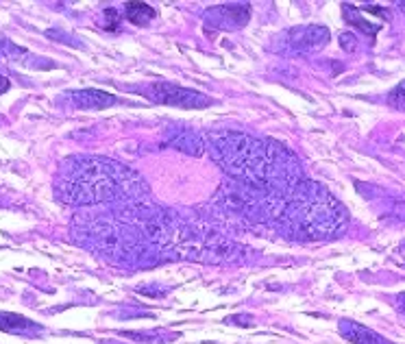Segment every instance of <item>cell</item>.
I'll use <instances>...</instances> for the list:
<instances>
[{"label":"cell","instance_id":"14","mask_svg":"<svg viewBox=\"0 0 405 344\" xmlns=\"http://www.w3.org/2000/svg\"><path fill=\"white\" fill-rule=\"evenodd\" d=\"M388 103H390L394 109L405 111V81H401V83L388 94Z\"/></svg>","mask_w":405,"mask_h":344},{"label":"cell","instance_id":"11","mask_svg":"<svg viewBox=\"0 0 405 344\" xmlns=\"http://www.w3.org/2000/svg\"><path fill=\"white\" fill-rule=\"evenodd\" d=\"M342 16H344L346 24H351V27H356V29H362V33H366V35H370V37H375L379 31H382V27H379V24L368 22V20L360 13V9H356L353 5H349V3L342 5Z\"/></svg>","mask_w":405,"mask_h":344},{"label":"cell","instance_id":"18","mask_svg":"<svg viewBox=\"0 0 405 344\" xmlns=\"http://www.w3.org/2000/svg\"><path fill=\"white\" fill-rule=\"evenodd\" d=\"M362 9H366V11H373V13H377V16H382V18H386V20H388V13H386V9L377 7V5H364Z\"/></svg>","mask_w":405,"mask_h":344},{"label":"cell","instance_id":"10","mask_svg":"<svg viewBox=\"0 0 405 344\" xmlns=\"http://www.w3.org/2000/svg\"><path fill=\"white\" fill-rule=\"evenodd\" d=\"M168 146L172 149L181 151V153H190V155H202L205 153V140L200 137V133L192 131V129H183V127H176L174 131L168 133L166 140Z\"/></svg>","mask_w":405,"mask_h":344},{"label":"cell","instance_id":"19","mask_svg":"<svg viewBox=\"0 0 405 344\" xmlns=\"http://www.w3.org/2000/svg\"><path fill=\"white\" fill-rule=\"evenodd\" d=\"M9 87H11V81H9L7 77H3V75H0V94H5Z\"/></svg>","mask_w":405,"mask_h":344},{"label":"cell","instance_id":"15","mask_svg":"<svg viewBox=\"0 0 405 344\" xmlns=\"http://www.w3.org/2000/svg\"><path fill=\"white\" fill-rule=\"evenodd\" d=\"M103 29L107 31H116L118 29V24H120V11L118 9H105L103 11Z\"/></svg>","mask_w":405,"mask_h":344},{"label":"cell","instance_id":"2","mask_svg":"<svg viewBox=\"0 0 405 344\" xmlns=\"http://www.w3.org/2000/svg\"><path fill=\"white\" fill-rule=\"evenodd\" d=\"M55 196L74 207L140 201L148 196L146 181L135 170L107 157L79 155L61 164Z\"/></svg>","mask_w":405,"mask_h":344},{"label":"cell","instance_id":"6","mask_svg":"<svg viewBox=\"0 0 405 344\" xmlns=\"http://www.w3.org/2000/svg\"><path fill=\"white\" fill-rule=\"evenodd\" d=\"M250 18L248 3H224L205 11V24L218 31H236L242 29Z\"/></svg>","mask_w":405,"mask_h":344},{"label":"cell","instance_id":"23","mask_svg":"<svg viewBox=\"0 0 405 344\" xmlns=\"http://www.w3.org/2000/svg\"><path fill=\"white\" fill-rule=\"evenodd\" d=\"M401 9H405V3H401Z\"/></svg>","mask_w":405,"mask_h":344},{"label":"cell","instance_id":"20","mask_svg":"<svg viewBox=\"0 0 405 344\" xmlns=\"http://www.w3.org/2000/svg\"><path fill=\"white\" fill-rule=\"evenodd\" d=\"M397 303H399L401 312L405 314V292H401V294H399V299H397Z\"/></svg>","mask_w":405,"mask_h":344},{"label":"cell","instance_id":"1","mask_svg":"<svg viewBox=\"0 0 405 344\" xmlns=\"http://www.w3.org/2000/svg\"><path fill=\"white\" fill-rule=\"evenodd\" d=\"M207 149L236 183L284 205L288 192L303 179L298 159L284 144L246 133H212Z\"/></svg>","mask_w":405,"mask_h":344},{"label":"cell","instance_id":"3","mask_svg":"<svg viewBox=\"0 0 405 344\" xmlns=\"http://www.w3.org/2000/svg\"><path fill=\"white\" fill-rule=\"evenodd\" d=\"M346 209L322 185L301 179L286 196L274 229L292 240H329L346 227Z\"/></svg>","mask_w":405,"mask_h":344},{"label":"cell","instance_id":"16","mask_svg":"<svg viewBox=\"0 0 405 344\" xmlns=\"http://www.w3.org/2000/svg\"><path fill=\"white\" fill-rule=\"evenodd\" d=\"M340 46L344 48L346 53H353L358 48V39H356V35L353 33H342L340 35Z\"/></svg>","mask_w":405,"mask_h":344},{"label":"cell","instance_id":"5","mask_svg":"<svg viewBox=\"0 0 405 344\" xmlns=\"http://www.w3.org/2000/svg\"><path fill=\"white\" fill-rule=\"evenodd\" d=\"M329 29L318 27V24H310V27H296L290 29L284 35V48L290 55H306L310 51H318V48L329 44Z\"/></svg>","mask_w":405,"mask_h":344},{"label":"cell","instance_id":"4","mask_svg":"<svg viewBox=\"0 0 405 344\" xmlns=\"http://www.w3.org/2000/svg\"><path fill=\"white\" fill-rule=\"evenodd\" d=\"M142 92L146 98L155 101L159 105H168V107H179V109H202L210 107L214 101L210 96L200 94L196 90L190 87H181L176 83H150L146 90H138Z\"/></svg>","mask_w":405,"mask_h":344},{"label":"cell","instance_id":"22","mask_svg":"<svg viewBox=\"0 0 405 344\" xmlns=\"http://www.w3.org/2000/svg\"><path fill=\"white\" fill-rule=\"evenodd\" d=\"M100 344H122V342H109V340H103Z\"/></svg>","mask_w":405,"mask_h":344},{"label":"cell","instance_id":"21","mask_svg":"<svg viewBox=\"0 0 405 344\" xmlns=\"http://www.w3.org/2000/svg\"><path fill=\"white\" fill-rule=\"evenodd\" d=\"M0 57H7V42H0Z\"/></svg>","mask_w":405,"mask_h":344},{"label":"cell","instance_id":"13","mask_svg":"<svg viewBox=\"0 0 405 344\" xmlns=\"http://www.w3.org/2000/svg\"><path fill=\"white\" fill-rule=\"evenodd\" d=\"M126 18L133 22L135 27H146L150 20L155 18V9L148 7L146 3H126Z\"/></svg>","mask_w":405,"mask_h":344},{"label":"cell","instance_id":"8","mask_svg":"<svg viewBox=\"0 0 405 344\" xmlns=\"http://www.w3.org/2000/svg\"><path fill=\"white\" fill-rule=\"evenodd\" d=\"M0 331L22 336V338H37L44 333V327L35 321H29L27 316L16 312H0Z\"/></svg>","mask_w":405,"mask_h":344},{"label":"cell","instance_id":"7","mask_svg":"<svg viewBox=\"0 0 405 344\" xmlns=\"http://www.w3.org/2000/svg\"><path fill=\"white\" fill-rule=\"evenodd\" d=\"M61 98H66V101L77 109H107L120 103L118 96L103 90H72Z\"/></svg>","mask_w":405,"mask_h":344},{"label":"cell","instance_id":"9","mask_svg":"<svg viewBox=\"0 0 405 344\" xmlns=\"http://www.w3.org/2000/svg\"><path fill=\"white\" fill-rule=\"evenodd\" d=\"M338 327H340V336L351 344H392L382 333H377L370 327L360 325L356 321H349V318H342Z\"/></svg>","mask_w":405,"mask_h":344},{"label":"cell","instance_id":"12","mask_svg":"<svg viewBox=\"0 0 405 344\" xmlns=\"http://www.w3.org/2000/svg\"><path fill=\"white\" fill-rule=\"evenodd\" d=\"M124 338L133 342H146V344H166L176 338V333H168L166 329H153V331H122Z\"/></svg>","mask_w":405,"mask_h":344},{"label":"cell","instance_id":"17","mask_svg":"<svg viewBox=\"0 0 405 344\" xmlns=\"http://www.w3.org/2000/svg\"><path fill=\"white\" fill-rule=\"evenodd\" d=\"M226 323H238V325L250 327L253 325V318L250 316H234V318H226Z\"/></svg>","mask_w":405,"mask_h":344}]
</instances>
